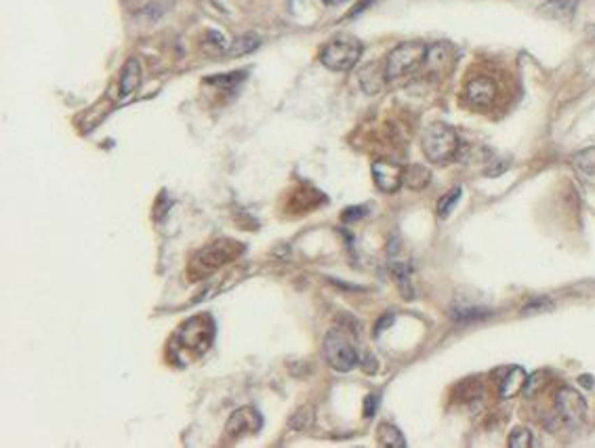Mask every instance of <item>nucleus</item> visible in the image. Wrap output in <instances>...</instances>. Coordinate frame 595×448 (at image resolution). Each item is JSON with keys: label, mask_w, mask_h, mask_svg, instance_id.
Wrapping results in <instances>:
<instances>
[{"label": "nucleus", "mask_w": 595, "mask_h": 448, "mask_svg": "<svg viewBox=\"0 0 595 448\" xmlns=\"http://www.w3.org/2000/svg\"><path fill=\"white\" fill-rule=\"evenodd\" d=\"M247 74L245 72H231V74H223V76H210V78H206V82L208 84H217V86H225V88H231V86H238L240 84V80L245 78Z\"/></svg>", "instance_id": "nucleus-24"}, {"label": "nucleus", "mask_w": 595, "mask_h": 448, "mask_svg": "<svg viewBox=\"0 0 595 448\" xmlns=\"http://www.w3.org/2000/svg\"><path fill=\"white\" fill-rule=\"evenodd\" d=\"M263 425V419L259 415V410H255L253 406H242L231 412V417L227 419L225 425V433L231 438H240V435H249V433H257Z\"/></svg>", "instance_id": "nucleus-9"}, {"label": "nucleus", "mask_w": 595, "mask_h": 448, "mask_svg": "<svg viewBox=\"0 0 595 448\" xmlns=\"http://www.w3.org/2000/svg\"><path fill=\"white\" fill-rule=\"evenodd\" d=\"M580 383H582V385H585V387H587V389H591V387H593V379H591V377H589V375H585V377H580Z\"/></svg>", "instance_id": "nucleus-31"}, {"label": "nucleus", "mask_w": 595, "mask_h": 448, "mask_svg": "<svg viewBox=\"0 0 595 448\" xmlns=\"http://www.w3.org/2000/svg\"><path fill=\"white\" fill-rule=\"evenodd\" d=\"M139 82H141V63H139L135 57H131V59L125 63V68H123V76H121V95H123V97H129L131 93H135V91H137Z\"/></svg>", "instance_id": "nucleus-12"}, {"label": "nucleus", "mask_w": 595, "mask_h": 448, "mask_svg": "<svg viewBox=\"0 0 595 448\" xmlns=\"http://www.w3.org/2000/svg\"><path fill=\"white\" fill-rule=\"evenodd\" d=\"M528 381V375L522 366H511L507 371V375L503 377L501 385H499V398L501 400H509L516 398L520 392H524V385Z\"/></svg>", "instance_id": "nucleus-11"}, {"label": "nucleus", "mask_w": 595, "mask_h": 448, "mask_svg": "<svg viewBox=\"0 0 595 448\" xmlns=\"http://www.w3.org/2000/svg\"><path fill=\"white\" fill-rule=\"evenodd\" d=\"M373 179L381 192L396 194L404 185V167L389 160H377L373 162Z\"/></svg>", "instance_id": "nucleus-10"}, {"label": "nucleus", "mask_w": 595, "mask_h": 448, "mask_svg": "<svg viewBox=\"0 0 595 448\" xmlns=\"http://www.w3.org/2000/svg\"><path fill=\"white\" fill-rule=\"evenodd\" d=\"M392 322H394V316H392V314H387L383 320H379V324H377V328H375V334H379L381 330H385L387 326H392Z\"/></svg>", "instance_id": "nucleus-29"}, {"label": "nucleus", "mask_w": 595, "mask_h": 448, "mask_svg": "<svg viewBox=\"0 0 595 448\" xmlns=\"http://www.w3.org/2000/svg\"><path fill=\"white\" fill-rule=\"evenodd\" d=\"M371 3H373V0H362V3H360V5H358V7H353V9H351V13H349V17H355V15H358V13H360V11H362V9H366V7H369V5H371Z\"/></svg>", "instance_id": "nucleus-30"}, {"label": "nucleus", "mask_w": 595, "mask_h": 448, "mask_svg": "<svg viewBox=\"0 0 595 448\" xmlns=\"http://www.w3.org/2000/svg\"><path fill=\"white\" fill-rule=\"evenodd\" d=\"M431 181V173L423 164H410L404 169V183L410 190H423Z\"/></svg>", "instance_id": "nucleus-15"}, {"label": "nucleus", "mask_w": 595, "mask_h": 448, "mask_svg": "<svg viewBox=\"0 0 595 448\" xmlns=\"http://www.w3.org/2000/svg\"><path fill=\"white\" fill-rule=\"evenodd\" d=\"M555 410L559 415V419L568 425H578L585 419L587 412V404L585 398L572 389V387H562L555 394Z\"/></svg>", "instance_id": "nucleus-8"}, {"label": "nucleus", "mask_w": 595, "mask_h": 448, "mask_svg": "<svg viewBox=\"0 0 595 448\" xmlns=\"http://www.w3.org/2000/svg\"><path fill=\"white\" fill-rule=\"evenodd\" d=\"M259 45H261L259 36H255V34H245V36L235 38V40L231 43V47H229V55H231V57H242V55H249V53H253Z\"/></svg>", "instance_id": "nucleus-17"}, {"label": "nucleus", "mask_w": 595, "mask_h": 448, "mask_svg": "<svg viewBox=\"0 0 595 448\" xmlns=\"http://www.w3.org/2000/svg\"><path fill=\"white\" fill-rule=\"evenodd\" d=\"M486 316V309H480V307H475V309H456L454 311V320H475V318H484Z\"/></svg>", "instance_id": "nucleus-26"}, {"label": "nucleus", "mask_w": 595, "mask_h": 448, "mask_svg": "<svg viewBox=\"0 0 595 448\" xmlns=\"http://www.w3.org/2000/svg\"><path fill=\"white\" fill-rule=\"evenodd\" d=\"M448 65H450V47L448 45H433V47H429L423 68H429V70L438 72V70H444Z\"/></svg>", "instance_id": "nucleus-14"}, {"label": "nucleus", "mask_w": 595, "mask_h": 448, "mask_svg": "<svg viewBox=\"0 0 595 448\" xmlns=\"http://www.w3.org/2000/svg\"><path fill=\"white\" fill-rule=\"evenodd\" d=\"M461 194H463L461 187H454V190H450L448 194H444V196L440 198V202H438V215H440V217H448V215L452 213V208L456 206V202L461 200Z\"/></svg>", "instance_id": "nucleus-22"}, {"label": "nucleus", "mask_w": 595, "mask_h": 448, "mask_svg": "<svg viewBox=\"0 0 595 448\" xmlns=\"http://www.w3.org/2000/svg\"><path fill=\"white\" fill-rule=\"evenodd\" d=\"M242 253V245H238L233 240H217L210 247L198 251L190 263V278L200 280L212 272H217L221 265L233 261L238 255Z\"/></svg>", "instance_id": "nucleus-4"}, {"label": "nucleus", "mask_w": 595, "mask_h": 448, "mask_svg": "<svg viewBox=\"0 0 595 448\" xmlns=\"http://www.w3.org/2000/svg\"><path fill=\"white\" fill-rule=\"evenodd\" d=\"M534 444V438H532V431L526 429V427H516L511 429L509 433V440H507V446L509 448H530Z\"/></svg>", "instance_id": "nucleus-21"}, {"label": "nucleus", "mask_w": 595, "mask_h": 448, "mask_svg": "<svg viewBox=\"0 0 595 448\" xmlns=\"http://www.w3.org/2000/svg\"><path fill=\"white\" fill-rule=\"evenodd\" d=\"M366 213H369L366 206H351V208H345V210H343V221H347V223L358 221V219H362Z\"/></svg>", "instance_id": "nucleus-27"}, {"label": "nucleus", "mask_w": 595, "mask_h": 448, "mask_svg": "<svg viewBox=\"0 0 595 448\" xmlns=\"http://www.w3.org/2000/svg\"><path fill=\"white\" fill-rule=\"evenodd\" d=\"M572 164L587 175H595V148H587L582 152H576L572 156Z\"/></svg>", "instance_id": "nucleus-18"}, {"label": "nucleus", "mask_w": 595, "mask_h": 448, "mask_svg": "<svg viewBox=\"0 0 595 448\" xmlns=\"http://www.w3.org/2000/svg\"><path fill=\"white\" fill-rule=\"evenodd\" d=\"M326 5H339V3H343V0H324Z\"/></svg>", "instance_id": "nucleus-32"}, {"label": "nucleus", "mask_w": 595, "mask_h": 448, "mask_svg": "<svg viewBox=\"0 0 595 448\" xmlns=\"http://www.w3.org/2000/svg\"><path fill=\"white\" fill-rule=\"evenodd\" d=\"M463 99L471 109H480V111L490 109L499 99V84L493 76L478 74L467 80Z\"/></svg>", "instance_id": "nucleus-7"}, {"label": "nucleus", "mask_w": 595, "mask_h": 448, "mask_svg": "<svg viewBox=\"0 0 595 448\" xmlns=\"http://www.w3.org/2000/svg\"><path fill=\"white\" fill-rule=\"evenodd\" d=\"M394 276L398 278V284H400V291L404 297H412V291H410V270L404 265V263H396L394 265Z\"/></svg>", "instance_id": "nucleus-23"}, {"label": "nucleus", "mask_w": 595, "mask_h": 448, "mask_svg": "<svg viewBox=\"0 0 595 448\" xmlns=\"http://www.w3.org/2000/svg\"><path fill=\"white\" fill-rule=\"evenodd\" d=\"M377 435H379V444L385 448H404L406 446L402 431L392 423H381L377 429Z\"/></svg>", "instance_id": "nucleus-16"}, {"label": "nucleus", "mask_w": 595, "mask_h": 448, "mask_svg": "<svg viewBox=\"0 0 595 448\" xmlns=\"http://www.w3.org/2000/svg\"><path fill=\"white\" fill-rule=\"evenodd\" d=\"M547 381H549L547 371H536V373H532V375L528 377L526 385H524V396H526V398H534L541 389H545Z\"/></svg>", "instance_id": "nucleus-20"}, {"label": "nucleus", "mask_w": 595, "mask_h": 448, "mask_svg": "<svg viewBox=\"0 0 595 448\" xmlns=\"http://www.w3.org/2000/svg\"><path fill=\"white\" fill-rule=\"evenodd\" d=\"M215 339V322L208 314H198L190 320H185L173 334L169 343V354L171 358L179 364L185 366L192 360L200 358L212 343Z\"/></svg>", "instance_id": "nucleus-1"}, {"label": "nucleus", "mask_w": 595, "mask_h": 448, "mask_svg": "<svg viewBox=\"0 0 595 448\" xmlns=\"http://www.w3.org/2000/svg\"><path fill=\"white\" fill-rule=\"evenodd\" d=\"M362 51H364V47L358 38L347 36V34H339L322 47L320 61L324 68H328L332 72H349L355 68V63L360 61Z\"/></svg>", "instance_id": "nucleus-3"}, {"label": "nucleus", "mask_w": 595, "mask_h": 448, "mask_svg": "<svg viewBox=\"0 0 595 448\" xmlns=\"http://www.w3.org/2000/svg\"><path fill=\"white\" fill-rule=\"evenodd\" d=\"M324 358L326 362L339 371V373H349L353 366H358L360 362V356H358V350L353 348V343L347 339V334L343 328H332L326 339H324Z\"/></svg>", "instance_id": "nucleus-6"}, {"label": "nucleus", "mask_w": 595, "mask_h": 448, "mask_svg": "<svg viewBox=\"0 0 595 448\" xmlns=\"http://www.w3.org/2000/svg\"><path fill=\"white\" fill-rule=\"evenodd\" d=\"M314 421V408L311 406H301L293 412V417L288 419V427L295 431H303L311 425Z\"/></svg>", "instance_id": "nucleus-19"}, {"label": "nucleus", "mask_w": 595, "mask_h": 448, "mask_svg": "<svg viewBox=\"0 0 595 448\" xmlns=\"http://www.w3.org/2000/svg\"><path fill=\"white\" fill-rule=\"evenodd\" d=\"M427 51H429V47H425L419 40L402 43L394 51H389V55L385 59V78H387V82L400 80V78L410 76L417 70H421L423 63H425Z\"/></svg>", "instance_id": "nucleus-5"}, {"label": "nucleus", "mask_w": 595, "mask_h": 448, "mask_svg": "<svg viewBox=\"0 0 595 448\" xmlns=\"http://www.w3.org/2000/svg\"><path fill=\"white\" fill-rule=\"evenodd\" d=\"M576 5L578 0H549V3H545L541 7V11L553 20H559V22H568L574 17L576 13Z\"/></svg>", "instance_id": "nucleus-13"}, {"label": "nucleus", "mask_w": 595, "mask_h": 448, "mask_svg": "<svg viewBox=\"0 0 595 448\" xmlns=\"http://www.w3.org/2000/svg\"><path fill=\"white\" fill-rule=\"evenodd\" d=\"M547 309H551V301H547L545 297H539V299H532L524 309H522V314L524 316H528V314H539V311H547Z\"/></svg>", "instance_id": "nucleus-25"}, {"label": "nucleus", "mask_w": 595, "mask_h": 448, "mask_svg": "<svg viewBox=\"0 0 595 448\" xmlns=\"http://www.w3.org/2000/svg\"><path fill=\"white\" fill-rule=\"evenodd\" d=\"M423 154L433 164H446L458 154V135L444 123H433L425 129L421 139Z\"/></svg>", "instance_id": "nucleus-2"}, {"label": "nucleus", "mask_w": 595, "mask_h": 448, "mask_svg": "<svg viewBox=\"0 0 595 448\" xmlns=\"http://www.w3.org/2000/svg\"><path fill=\"white\" fill-rule=\"evenodd\" d=\"M377 406H379V396L377 394H369L364 398V417L371 419L377 412Z\"/></svg>", "instance_id": "nucleus-28"}]
</instances>
